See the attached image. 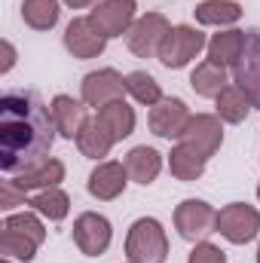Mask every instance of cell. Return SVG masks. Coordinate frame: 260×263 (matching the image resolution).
I'll use <instances>...</instances> for the list:
<instances>
[{
    "mask_svg": "<svg viewBox=\"0 0 260 263\" xmlns=\"http://www.w3.org/2000/svg\"><path fill=\"white\" fill-rule=\"evenodd\" d=\"M52 107L31 89H9L0 98V168L22 175L49 159L55 141Z\"/></svg>",
    "mask_w": 260,
    "mask_h": 263,
    "instance_id": "obj_1",
    "label": "cell"
},
{
    "mask_svg": "<svg viewBox=\"0 0 260 263\" xmlns=\"http://www.w3.org/2000/svg\"><path fill=\"white\" fill-rule=\"evenodd\" d=\"M46 242V227L40 223L37 211H22V214H9L3 220V233H0V251L6 260H34L37 248Z\"/></svg>",
    "mask_w": 260,
    "mask_h": 263,
    "instance_id": "obj_2",
    "label": "cell"
},
{
    "mask_svg": "<svg viewBox=\"0 0 260 263\" xmlns=\"http://www.w3.org/2000/svg\"><path fill=\"white\" fill-rule=\"evenodd\" d=\"M126 257H129V263H165L169 239H165V230L156 217H141L129 227Z\"/></svg>",
    "mask_w": 260,
    "mask_h": 263,
    "instance_id": "obj_3",
    "label": "cell"
},
{
    "mask_svg": "<svg viewBox=\"0 0 260 263\" xmlns=\"http://www.w3.org/2000/svg\"><path fill=\"white\" fill-rule=\"evenodd\" d=\"M205 46H208V40H205L202 31H196L190 25H175V28L165 34V40H162L156 59L162 62V67H169V70H181V67L190 65Z\"/></svg>",
    "mask_w": 260,
    "mask_h": 263,
    "instance_id": "obj_4",
    "label": "cell"
},
{
    "mask_svg": "<svg viewBox=\"0 0 260 263\" xmlns=\"http://www.w3.org/2000/svg\"><path fill=\"white\" fill-rule=\"evenodd\" d=\"M175 230L187 242H205L211 233H217V211L202 199H184L175 208Z\"/></svg>",
    "mask_w": 260,
    "mask_h": 263,
    "instance_id": "obj_5",
    "label": "cell"
},
{
    "mask_svg": "<svg viewBox=\"0 0 260 263\" xmlns=\"http://www.w3.org/2000/svg\"><path fill=\"white\" fill-rule=\"evenodd\" d=\"M217 233L233 242V245H245L260 233V211L254 205L245 202H230L217 211Z\"/></svg>",
    "mask_w": 260,
    "mask_h": 263,
    "instance_id": "obj_6",
    "label": "cell"
},
{
    "mask_svg": "<svg viewBox=\"0 0 260 263\" xmlns=\"http://www.w3.org/2000/svg\"><path fill=\"white\" fill-rule=\"evenodd\" d=\"M135 9H138L135 0H101L89 12V22L104 40H114V37H123L132 31V25L138 22Z\"/></svg>",
    "mask_w": 260,
    "mask_h": 263,
    "instance_id": "obj_7",
    "label": "cell"
},
{
    "mask_svg": "<svg viewBox=\"0 0 260 263\" xmlns=\"http://www.w3.org/2000/svg\"><path fill=\"white\" fill-rule=\"evenodd\" d=\"M169 31H172V25L162 12H144L126 34V43L138 59H153V55H159V46Z\"/></svg>",
    "mask_w": 260,
    "mask_h": 263,
    "instance_id": "obj_8",
    "label": "cell"
},
{
    "mask_svg": "<svg viewBox=\"0 0 260 263\" xmlns=\"http://www.w3.org/2000/svg\"><path fill=\"white\" fill-rule=\"evenodd\" d=\"M126 92V77L117 73L114 67H101L83 77V89H80V101H86V107L101 110L110 101H120Z\"/></svg>",
    "mask_w": 260,
    "mask_h": 263,
    "instance_id": "obj_9",
    "label": "cell"
},
{
    "mask_svg": "<svg viewBox=\"0 0 260 263\" xmlns=\"http://www.w3.org/2000/svg\"><path fill=\"white\" fill-rule=\"evenodd\" d=\"M110 239H114V230H110V220L104 214L83 211L73 220V242L86 257H101L110 248Z\"/></svg>",
    "mask_w": 260,
    "mask_h": 263,
    "instance_id": "obj_10",
    "label": "cell"
},
{
    "mask_svg": "<svg viewBox=\"0 0 260 263\" xmlns=\"http://www.w3.org/2000/svg\"><path fill=\"white\" fill-rule=\"evenodd\" d=\"M181 144L193 147L199 156L211 159V156L220 150V144H224L220 117H214V114H196V117H190L187 129H184V135H181Z\"/></svg>",
    "mask_w": 260,
    "mask_h": 263,
    "instance_id": "obj_11",
    "label": "cell"
},
{
    "mask_svg": "<svg viewBox=\"0 0 260 263\" xmlns=\"http://www.w3.org/2000/svg\"><path fill=\"white\" fill-rule=\"evenodd\" d=\"M190 107L181 98H162L159 104L150 107V132L159 138H181L187 123H190Z\"/></svg>",
    "mask_w": 260,
    "mask_h": 263,
    "instance_id": "obj_12",
    "label": "cell"
},
{
    "mask_svg": "<svg viewBox=\"0 0 260 263\" xmlns=\"http://www.w3.org/2000/svg\"><path fill=\"white\" fill-rule=\"evenodd\" d=\"M107 40L92 28L89 15L86 18H73L65 28V49L73 55V59H98L104 52Z\"/></svg>",
    "mask_w": 260,
    "mask_h": 263,
    "instance_id": "obj_13",
    "label": "cell"
},
{
    "mask_svg": "<svg viewBox=\"0 0 260 263\" xmlns=\"http://www.w3.org/2000/svg\"><path fill=\"white\" fill-rule=\"evenodd\" d=\"M126 184H129V172H126L123 162H114V159L98 162L92 168V175H89V193L95 199H101V202H110V199L123 196Z\"/></svg>",
    "mask_w": 260,
    "mask_h": 263,
    "instance_id": "obj_14",
    "label": "cell"
},
{
    "mask_svg": "<svg viewBox=\"0 0 260 263\" xmlns=\"http://www.w3.org/2000/svg\"><path fill=\"white\" fill-rule=\"evenodd\" d=\"M233 73H236V86H242L254 101V107H260V31H248L245 52L239 65L233 67Z\"/></svg>",
    "mask_w": 260,
    "mask_h": 263,
    "instance_id": "obj_15",
    "label": "cell"
},
{
    "mask_svg": "<svg viewBox=\"0 0 260 263\" xmlns=\"http://www.w3.org/2000/svg\"><path fill=\"white\" fill-rule=\"evenodd\" d=\"M52 120H55V129L62 138H77L83 126L89 123V117H86V101H77V98H70V95H55L52 98Z\"/></svg>",
    "mask_w": 260,
    "mask_h": 263,
    "instance_id": "obj_16",
    "label": "cell"
},
{
    "mask_svg": "<svg viewBox=\"0 0 260 263\" xmlns=\"http://www.w3.org/2000/svg\"><path fill=\"white\" fill-rule=\"evenodd\" d=\"M245 43H248V34L245 31H236V28H230V31H220V34H214L211 40H208V62H214V65H224V67H236L239 65V59H242V52H245Z\"/></svg>",
    "mask_w": 260,
    "mask_h": 263,
    "instance_id": "obj_17",
    "label": "cell"
},
{
    "mask_svg": "<svg viewBox=\"0 0 260 263\" xmlns=\"http://www.w3.org/2000/svg\"><path fill=\"white\" fill-rule=\"evenodd\" d=\"M123 165L129 172V181L141 184V187H150L156 181V175L162 172V156H159V150L141 144V147H132Z\"/></svg>",
    "mask_w": 260,
    "mask_h": 263,
    "instance_id": "obj_18",
    "label": "cell"
},
{
    "mask_svg": "<svg viewBox=\"0 0 260 263\" xmlns=\"http://www.w3.org/2000/svg\"><path fill=\"white\" fill-rule=\"evenodd\" d=\"M12 181H15L25 193H28V190H49V187H59V184L65 181V162H62V159H46V162H40V165H34V168L15 175Z\"/></svg>",
    "mask_w": 260,
    "mask_h": 263,
    "instance_id": "obj_19",
    "label": "cell"
},
{
    "mask_svg": "<svg viewBox=\"0 0 260 263\" xmlns=\"http://www.w3.org/2000/svg\"><path fill=\"white\" fill-rule=\"evenodd\" d=\"M117 141H114V135L101 126V120L95 117V120H89L83 132L77 135V147H80V153L86 156V159H104L107 153H110V147H114Z\"/></svg>",
    "mask_w": 260,
    "mask_h": 263,
    "instance_id": "obj_20",
    "label": "cell"
},
{
    "mask_svg": "<svg viewBox=\"0 0 260 263\" xmlns=\"http://www.w3.org/2000/svg\"><path fill=\"white\" fill-rule=\"evenodd\" d=\"M190 86H193L196 95H202V98H217L227 86H230V80H227V67L224 65H214V62H202V65H196V70L190 73Z\"/></svg>",
    "mask_w": 260,
    "mask_h": 263,
    "instance_id": "obj_21",
    "label": "cell"
},
{
    "mask_svg": "<svg viewBox=\"0 0 260 263\" xmlns=\"http://www.w3.org/2000/svg\"><path fill=\"white\" fill-rule=\"evenodd\" d=\"M205 156H199L193 147H187V144H178L172 153H169V168H172V175L178 178V181H184V184H193L199 181L202 175H205Z\"/></svg>",
    "mask_w": 260,
    "mask_h": 263,
    "instance_id": "obj_22",
    "label": "cell"
},
{
    "mask_svg": "<svg viewBox=\"0 0 260 263\" xmlns=\"http://www.w3.org/2000/svg\"><path fill=\"white\" fill-rule=\"evenodd\" d=\"M193 12L199 25H211V28H227V25H236L242 18V6L236 0H205Z\"/></svg>",
    "mask_w": 260,
    "mask_h": 263,
    "instance_id": "obj_23",
    "label": "cell"
},
{
    "mask_svg": "<svg viewBox=\"0 0 260 263\" xmlns=\"http://www.w3.org/2000/svg\"><path fill=\"white\" fill-rule=\"evenodd\" d=\"M98 120H101L104 129L114 135V141H123V138H129L132 132H135V110H132L123 98L104 104V107L98 110Z\"/></svg>",
    "mask_w": 260,
    "mask_h": 263,
    "instance_id": "obj_24",
    "label": "cell"
},
{
    "mask_svg": "<svg viewBox=\"0 0 260 263\" xmlns=\"http://www.w3.org/2000/svg\"><path fill=\"white\" fill-rule=\"evenodd\" d=\"M251 107H254V101L248 98V92L242 89V86H227L220 95H217V117L224 120V123H242L248 114H251Z\"/></svg>",
    "mask_w": 260,
    "mask_h": 263,
    "instance_id": "obj_25",
    "label": "cell"
},
{
    "mask_svg": "<svg viewBox=\"0 0 260 263\" xmlns=\"http://www.w3.org/2000/svg\"><path fill=\"white\" fill-rule=\"evenodd\" d=\"M59 0H22V18L34 31H49L59 25Z\"/></svg>",
    "mask_w": 260,
    "mask_h": 263,
    "instance_id": "obj_26",
    "label": "cell"
},
{
    "mask_svg": "<svg viewBox=\"0 0 260 263\" xmlns=\"http://www.w3.org/2000/svg\"><path fill=\"white\" fill-rule=\"evenodd\" d=\"M37 214H43V217H49V220H65L67 211H70V196H67L65 190H59V187H49V190H40L37 196H31L28 202Z\"/></svg>",
    "mask_w": 260,
    "mask_h": 263,
    "instance_id": "obj_27",
    "label": "cell"
},
{
    "mask_svg": "<svg viewBox=\"0 0 260 263\" xmlns=\"http://www.w3.org/2000/svg\"><path fill=\"white\" fill-rule=\"evenodd\" d=\"M126 92L138 104H147V107H153V104L162 101V89H159V83L147 70H132L129 77H126Z\"/></svg>",
    "mask_w": 260,
    "mask_h": 263,
    "instance_id": "obj_28",
    "label": "cell"
},
{
    "mask_svg": "<svg viewBox=\"0 0 260 263\" xmlns=\"http://www.w3.org/2000/svg\"><path fill=\"white\" fill-rule=\"evenodd\" d=\"M187 263H227V254L211 242H196Z\"/></svg>",
    "mask_w": 260,
    "mask_h": 263,
    "instance_id": "obj_29",
    "label": "cell"
},
{
    "mask_svg": "<svg viewBox=\"0 0 260 263\" xmlns=\"http://www.w3.org/2000/svg\"><path fill=\"white\" fill-rule=\"evenodd\" d=\"M15 205H25V190L9 178V181H3V190H0V208H15Z\"/></svg>",
    "mask_w": 260,
    "mask_h": 263,
    "instance_id": "obj_30",
    "label": "cell"
},
{
    "mask_svg": "<svg viewBox=\"0 0 260 263\" xmlns=\"http://www.w3.org/2000/svg\"><path fill=\"white\" fill-rule=\"evenodd\" d=\"M3 55H6V59H3V73H6V70L12 67V62H15V52H12L9 43H3Z\"/></svg>",
    "mask_w": 260,
    "mask_h": 263,
    "instance_id": "obj_31",
    "label": "cell"
},
{
    "mask_svg": "<svg viewBox=\"0 0 260 263\" xmlns=\"http://www.w3.org/2000/svg\"><path fill=\"white\" fill-rule=\"evenodd\" d=\"M70 9H83V6H95V3H101V0H65Z\"/></svg>",
    "mask_w": 260,
    "mask_h": 263,
    "instance_id": "obj_32",
    "label": "cell"
},
{
    "mask_svg": "<svg viewBox=\"0 0 260 263\" xmlns=\"http://www.w3.org/2000/svg\"><path fill=\"white\" fill-rule=\"evenodd\" d=\"M257 263H260V248H257Z\"/></svg>",
    "mask_w": 260,
    "mask_h": 263,
    "instance_id": "obj_33",
    "label": "cell"
},
{
    "mask_svg": "<svg viewBox=\"0 0 260 263\" xmlns=\"http://www.w3.org/2000/svg\"><path fill=\"white\" fill-rule=\"evenodd\" d=\"M257 199H260V187H257Z\"/></svg>",
    "mask_w": 260,
    "mask_h": 263,
    "instance_id": "obj_34",
    "label": "cell"
}]
</instances>
